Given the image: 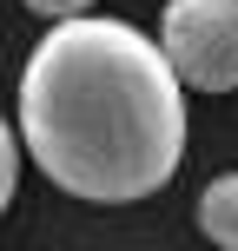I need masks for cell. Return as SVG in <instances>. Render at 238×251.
Wrapping results in <instances>:
<instances>
[{
    "label": "cell",
    "instance_id": "6da1fadb",
    "mask_svg": "<svg viewBox=\"0 0 238 251\" xmlns=\"http://www.w3.org/2000/svg\"><path fill=\"white\" fill-rule=\"evenodd\" d=\"M185 79L132 20H60L20 66L26 159L86 205H139L185 159Z\"/></svg>",
    "mask_w": 238,
    "mask_h": 251
},
{
    "label": "cell",
    "instance_id": "7a4b0ae2",
    "mask_svg": "<svg viewBox=\"0 0 238 251\" xmlns=\"http://www.w3.org/2000/svg\"><path fill=\"white\" fill-rule=\"evenodd\" d=\"M159 47L185 93H238V0H165Z\"/></svg>",
    "mask_w": 238,
    "mask_h": 251
},
{
    "label": "cell",
    "instance_id": "3957f363",
    "mask_svg": "<svg viewBox=\"0 0 238 251\" xmlns=\"http://www.w3.org/2000/svg\"><path fill=\"white\" fill-rule=\"evenodd\" d=\"M199 231L212 238V251H238V172H218L199 192Z\"/></svg>",
    "mask_w": 238,
    "mask_h": 251
},
{
    "label": "cell",
    "instance_id": "277c9868",
    "mask_svg": "<svg viewBox=\"0 0 238 251\" xmlns=\"http://www.w3.org/2000/svg\"><path fill=\"white\" fill-rule=\"evenodd\" d=\"M20 165H26L20 126H0V205H13V192H20Z\"/></svg>",
    "mask_w": 238,
    "mask_h": 251
},
{
    "label": "cell",
    "instance_id": "5b68a950",
    "mask_svg": "<svg viewBox=\"0 0 238 251\" xmlns=\"http://www.w3.org/2000/svg\"><path fill=\"white\" fill-rule=\"evenodd\" d=\"M20 7H26V13H40V20H53V26H60V20H86V13H93V0H20Z\"/></svg>",
    "mask_w": 238,
    "mask_h": 251
}]
</instances>
